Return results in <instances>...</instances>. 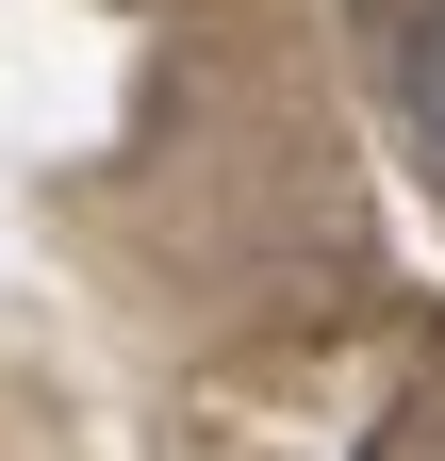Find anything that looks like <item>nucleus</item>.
<instances>
[{"instance_id":"nucleus-1","label":"nucleus","mask_w":445,"mask_h":461,"mask_svg":"<svg viewBox=\"0 0 445 461\" xmlns=\"http://www.w3.org/2000/svg\"><path fill=\"white\" fill-rule=\"evenodd\" d=\"M396 115H413V149H429V182H445V0H429L413 50H396Z\"/></svg>"}]
</instances>
